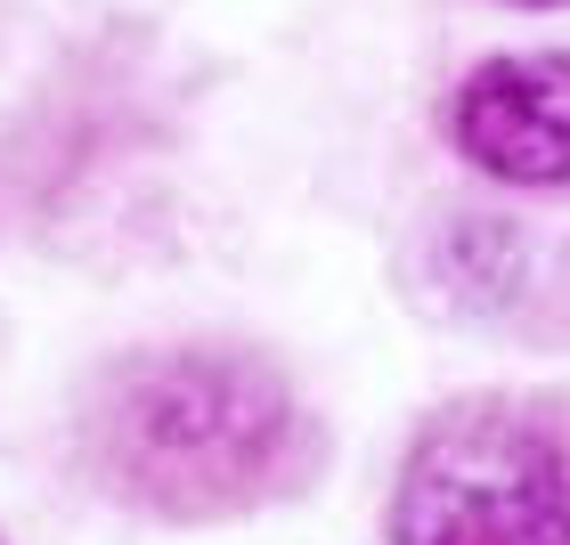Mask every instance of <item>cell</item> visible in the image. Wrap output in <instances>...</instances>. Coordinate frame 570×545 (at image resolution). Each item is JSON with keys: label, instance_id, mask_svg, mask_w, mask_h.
Masks as SVG:
<instances>
[{"label": "cell", "instance_id": "2", "mask_svg": "<svg viewBox=\"0 0 570 545\" xmlns=\"http://www.w3.org/2000/svg\"><path fill=\"white\" fill-rule=\"evenodd\" d=\"M400 545H570L562 456L513 415H449L400 480Z\"/></svg>", "mask_w": 570, "mask_h": 545}, {"label": "cell", "instance_id": "1", "mask_svg": "<svg viewBox=\"0 0 570 545\" xmlns=\"http://www.w3.org/2000/svg\"><path fill=\"white\" fill-rule=\"evenodd\" d=\"M285 439V392L253 358L179 350L131 375L115 407V464L164 513H220L262 488Z\"/></svg>", "mask_w": 570, "mask_h": 545}, {"label": "cell", "instance_id": "3", "mask_svg": "<svg viewBox=\"0 0 570 545\" xmlns=\"http://www.w3.org/2000/svg\"><path fill=\"white\" fill-rule=\"evenodd\" d=\"M449 139L505 188L570 179V58H489L449 98Z\"/></svg>", "mask_w": 570, "mask_h": 545}, {"label": "cell", "instance_id": "4", "mask_svg": "<svg viewBox=\"0 0 570 545\" xmlns=\"http://www.w3.org/2000/svg\"><path fill=\"white\" fill-rule=\"evenodd\" d=\"M513 9H562V0H513Z\"/></svg>", "mask_w": 570, "mask_h": 545}]
</instances>
